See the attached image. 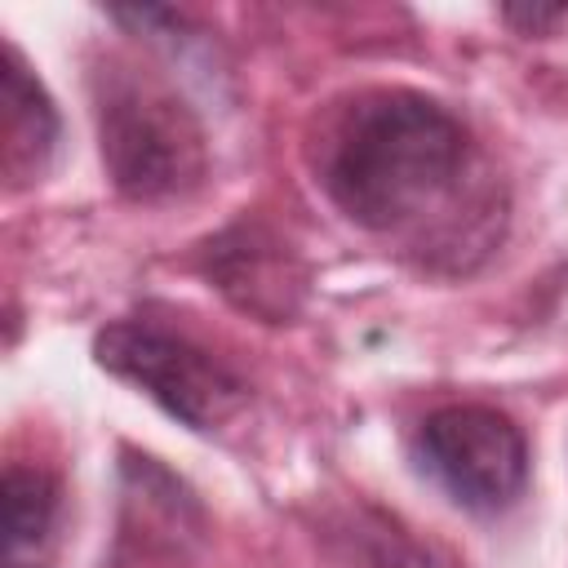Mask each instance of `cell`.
<instances>
[{"mask_svg":"<svg viewBox=\"0 0 568 568\" xmlns=\"http://www.w3.org/2000/svg\"><path fill=\"white\" fill-rule=\"evenodd\" d=\"M93 355L106 373L138 386L191 430H213L244 399V382L213 351L151 320L106 324L93 342Z\"/></svg>","mask_w":568,"mask_h":568,"instance_id":"obj_3","label":"cell"},{"mask_svg":"<svg viewBox=\"0 0 568 568\" xmlns=\"http://www.w3.org/2000/svg\"><path fill=\"white\" fill-rule=\"evenodd\" d=\"M58 146V111L22 53L0 44V169L9 186L36 182Z\"/></svg>","mask_w":568,"mask_h":568,"instance_id":"obj_5","label":"cell"},{"mask_svg":"<svg viewBox=\"0 0 568 568\" xmlns=\"http://www.w3.org/2000/svg\"><path fill=\"white\" fill-rule=\"evenodd\" d=\"M209 280L240 302L253 315L284 320L293 311V293L302 280L288 266V253L280 240H271L262 226H235L209 244Z\"/></svg>","mask_w":568,"mask_h":568,"instance_id":"obj_6","label":"cell"},{"mask_svg":"<svg viewBox=\"0 0 568 568\" xmlns=\"http://www.w3.org/2000/svg\"><path fill=\"white\" fill-rule=\"evenodd\" d=\"M506 13V22H515V27H524V31H532V36H541L546 27H555V22H564L568 18V9L559 4V9H501Z\"/></svg>","mask_w":568,"mask_h":568,"instance_id":"obj_8","label":"cell"},{"mask_svg":"<svg viewBox=\"0 0 568 568\" xmlns=\"http://www.w3.org/2000/svg\"><path fill=\"white\" fill-rule=\"evenodd\" d=\"M413 462L470 515H501L528 488L524 430L484 404L435 408L413 435Z\"/></svg>","mask_w":568,"mask_h":568,"instance_id":"obj_4","label":"cell"},{"mask_svg":"<svg viewBox=\"0 0 568 568\" xmlns=\"http://www.w3.org/2000/svg\"><path fill=\"white\" fill-rule=\"evenodd\" d=\"M58 528V479L40 466L4 470V564L31 568L44 559Z\"/></svg>","mask_w":568,"mask_h":568,"instance_id":"obj_7","label":"cell"},{"mask_svg":"<svg viewBox=\"0 0 568 568\" xmlns=\"http://www.w3.org/2000/svg\"><path fill=\"white\" fill-rule=\"evenodd\" d=\"M475 169L466 124L417 89H368L320 129L315 173L364 231L399 235L444 217Z\"/></svg>","mask_w":568,"mask_h":568,"instance_id":"obj_1","label":"cell"},{"mask_svg":"<svg viewBox=\"0 0 568 568\" xmlns=\"http://www.w3.org/2000/svg\"><path fill=\"white\" fill-rule=\"evenodd\" d=\"M93 115L106 178L138 204L191 195L209 173V146L195 111L155 75L106 62L93 75Z\"/></svg>","mask_w":568,"mask_h":568,"instance_id":"obj_2","label":"cell"}]
</instances>
